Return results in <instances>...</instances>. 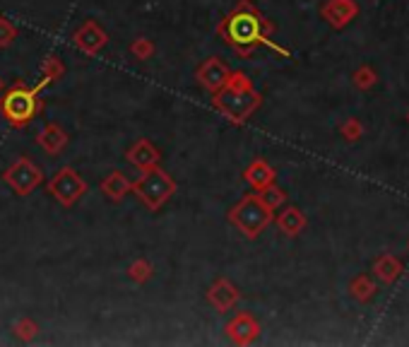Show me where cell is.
Returning <instances> with one entry per match:
<instances>
[{"mask_svg": "<svg viewBox=\"0 0 409 347\" xmlns=\"http://www.w3.org/2000/svg\"><path fill=\"white\" fill-rule=\"evenodd\" d=\"M34 112V92H12L5 99V114L12 121H27Z\"/></svg>", "mask_w": 409, "mask_h": 347, "instance_id": "obj_1", "label": "cell"}, {"mask_svg": "<svg viewBox=\"0 0 409 347\" xmlns=\"http://www.w3.org/2000/svg\"><path fill=\"white\" fill-rule=\"evenodd\" d=\"M231 34H234V39L241 44L253 42V39L257 37L255 17H251V15H241V17H236L234 22H231Z\"/></svg>", "mask_w": 409, "mask_h": 347, "instance_id": "obj_2", "label": "cell"}]
</instances>
